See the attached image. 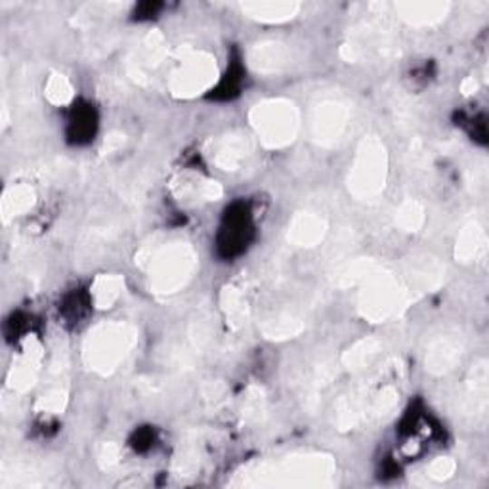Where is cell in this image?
<instances>
[{
	"instance_id": "obj_1",
	"label": "cell",
	"mask_w": 489,
	"mask_h": 489,
	"mask_svg": "<svg viewBox=\"0 0 489 489\" xmlns=\"http://www.w3.org/2000/svg\"><path fill=\"white\" fill-rule=\"evenodd\" d=\"M152 289L159 295H172L186 287L195 269L193 249L186 243L161 245L148 250Z\"/></svg>"
},
{
	"instance_id": "obj_2",
	"label": "cell",
	"mask_w": 489,
	"mask_h": 489,
	"mask_svg": "<svg viewBox=\"0 0 489 489\" xmlns=\"http://www.w3.org/2000/svg\"><path fill=\"white\" fill-rule=\"evenodd\" d=\"M250 122L264 146L285 148L298 134L300 113L289 100H266L252 107Z\"/></svg>"
},
{
	"instance_id": "obj_3",
	"label": "cell",
	"mask_w": 489,
	"mask_h": 489,
	"mask_svg": "<svg viewBox=\"0 0 489 489\" xmlns=\"http://www.w3.org/2000/svg\"><path fill=\"white\" fill-rule=\"evenodd\" d=\"M136 344V331L126 323H105L90 333L84 356L88 366L100 373L115 371Z\"/></svg>"
},
{
	"instance_id": "obj_4",
	"label": "cell",
	"mask_w": 489,
	"mask_h": 489,
	"mask_svg": "<svg viewBox=\"0 0 489 489\" xmlns=\"http://www.w3.org/2000/svg\"><path fill=\"white\" fill-rule=\"evenodd\" d=\"M386 184V152L377 138L364 140L350 172V191L361 199L371 201L378 197Z\"/></svg>"
},
{
	"instance_id": "obj_5",
	"label": "cell",
	"mask_w": 489,
	"mask_h": 489,
	"mask_svg": "<svg viewBox=\"0 0 489 489\" xmlns=\"http://www.w3.org/2000/svg\"><path fill=\"white\" fill-rule=\"evenodd\" d=\"M352 122L350 105L337 96H323L312 105L310 131L312 138L325 148L338 146L348 134Z\"/></svg>"
},
{
	"instance_id": "obj_6",
	"label": "cell",
	"mask_w": 489,
	"mask_h": 489,
	"mask_svg": "<svg viewBox=\"0 0 489 489\" xmlns=\"http://www.w3.org/2000/svg\"><path fill=\"white\" fill-rule=\"evenodd\" d=\"M219 77L216 60L205 52H191L178 62L171 73V90L178 98H193L207 93Z\"/></svg>"
},
{
	"instance_id": "obj_7",
	"label": "cell",
	"mask_w": 489,
	"mask_h": 489,
	"mask_svg": "<svg viewBox=\"0 0 489 489\" xmlns=\"http://www.w3.org/2000/svg\"><path fill=\"white\" fill-rule=\"evenodd\" d=\"M465 350L463 337L457 329H442L438 335H434L428 342L426 350V367L432 373H447L455 367Z\"/></svg>"
},
{
	"instance_id": "obj_8",
	"label": "cell",
	"mask_w": 489,
	"mask_h": 489,
	"mask_svg": "<svg viewBox=\"0 0 489 489\" xmlns=\"http://www.w3.org/2000/svg\"><path fill=\"white\" fill-rule=\"evenodd\" d=\"M400 300L402 293L392 279L375 276L366 289L361 308H364L366 316L371 319H386L390 314L396 312V308L400 306Z\"/></svg>"
},
{
	"instance_id": "obj_9",
	"label": "cell",
	"mask_w": 489,
	"mask_h": 489,
	"mask_svg": "<svg viewBox=\"0 0 489 489\" xmlns=\"http://www.w3.org/2000/svg\"><path fill=\"white\" fill-rule=\"evenodd\" d=\"M252 148L247 136L243 134H228L212 143V162L224 171H238L241 169L247 159L250 157Z\"/></svg>"
},
{
	"instance_id": "obj_10",
	"label": "cell",
	"mask_w": 489,
	"mask_h": 489,
	"mask_svg": "<svg viewBox=\"0 0 489 489\" xmlns=\"http://www.w3.org/2000/svg\"><path fill=\"white\" fill-rule=\"evenodd\" d=\"M328 231V222L321 216L312 212H302L295 216V220L289 226V240H291L298 247H314Z\"/></svg>"
},
{
	"instance_id": "obj_11",
	"label": "cell",
	"mask_w": 489,
	"mask_h": 489,
	"mask_svg": "<svg viewBox=\"0 0 489 489\" xmlns=\"http://www.w3.org/2000/svg\"><path fill=\"white\" fill-rule=\"evenodd\" d=\"M396 12L404 22L415 27H426L440 24L449 12L447 3H402L396 5Z\"/></svg>"
},
{
	"instance_id": "obj_12",
	"label": "cell",
	"mask_w": 489,
	"mask_h": 489,
	"mask_svg": "<svg viewBox=\"0 0 489 489\" xmlns=\"http://www.w3.org/2000/svg\"><path fill=\"white\" fill-rule=\"evenodd\" d=\"M289 60H291L289 50L279 43L259 44L250 54V65L260 73H278L289 64Z\"/></svg>"
},
{
	"instance_id": "obj_13",
	"label": "cell",
	"mask_w": 489,
	"mask_h": 489,
	"mask_svg": "<svg viewBox=\"0 0 489 489\" xmlns=\"http://www.w3.org/2000/svg\"><path fill=\"white\" fill-rule=\"evenodd\" d=\"M297 3H249L243 5V10L264 24H281L287 20H293L298 12Z\"/></svg>"
},
{
	"instance_id": "obj_14",
	"label": "cell",
	"mask_w": 489,
	"mask_h": 489,
	"mask_svg": "<svg viewBox=\"0 0 489 489\" xmlns=\"http://www.w3.org/2000/svg\"><path fill=\"white\" fill-rule=\"evenodd\" d=\"M485 250V233L478 222H470L463 228L457 240V259L463 262L478 260Z\"/></svg>"
},
{
	"instance_id": "obj_15",
	"label": "cell",
	"mask_w": 489,
	"mask_h": 489,
	"mask_svg": "<svg viewBox=\"0 0 489 489\" xmlns=\"http://www.w3.org/2000/svg\"><path fill=\"white\" fill-rule=\"evenodd\" d=\"M121 291H122V279L121 278L103 276L94 283L93 297L100 308H110L121 297Z\"/></svg>"
},
{
	"instance_id": "obj_16",
	"label": "cell",
	"mask_w": 489,
	"mask_h": 489,
	"mask_svg": "<svg viewBox=\"0 0 489 489\" xmlns=\"http://www.w3.org/2000/svg\"><path fill=\"white\" fill-rule=\"evenodd\" d=\"M425 222V209L416 201H407L397 210V224L407 231H416Z\"/></svg>"
},
{
	"instance_id": "obj_17",
	"label": "cell",
	"mask_w": 489,
	"mask_h": 489,
	"mask_svg": "<svg viewBox=\"0 0 489 489\" xmlns=\"http://www.w3.org/2000/svg\"><path fill=\"white\" fill-rule=\"evenodd\" d=\"M46 94L54 103H67L71 96H73V88H71L69 81L64 75H54L48 83Z\"/></svg>"
},
{
	"instance_id": "obj_18",
	"label": "cell",
	"mask_w": 489,
	"mask_h": 489,
	"mask_svg": "<svg viewBox=\"0 0 489 489\" xmlns=\"http://www.w3.org/2000/svg\"><path fill=\"white\" fill-rule=\"evenodd\" d=\"M300 329V321L291 316H279L278 319H271L268 323L266 333L269 337H291Z\"/></svg>"
},
{
	"instance_id": "obj_19",
	"label": "cell",
	"mask_w": 489,
	"mask_h": 489,
	"mask_svg": "<svg viewBox=\"0 0 489 489\" xmlns=\"http://www.w3.org/2000/svg\"><path fill=\"white\" fill-rule=\"evenodd\" d=\"M224 304H226V310H228V316L231 318V321L241 323L247 318V302L238 291H233V289L230 293H226Z\"/></svg>"
},
{
	"instance_id": "obj_20",
	"label": "cell",
	"mask_w": 489,
	"mask_h": 489,
	"mask_svg": "<svg viewBox=\"0 0 489 489\" xmlns=\"http://www.w3.org/2000/svg\"><path fill=\"white\" fill-rule=\"evenodd\" d=\"M12 205V212H24L33 205V193L27 188H15L12 195L6 197V207Z\"/></svg>"
},
{
	"instance_id": "obj_21",
	"label": "cell",
	"mask_w": 489,
	"mask_h": 489,
	"mask_svg": "<svg viewBox=\"0 0 489 489\" xmlns=\"http://www.w3.org/2000/svg\"><path fill=\"white\" fill-rule=\"evenodd\" d=\"M453 473H455V463L447 457L436 459L430 466H428V476L432 480H445L449 478Z\"/></svg>"
}]
</instances>
